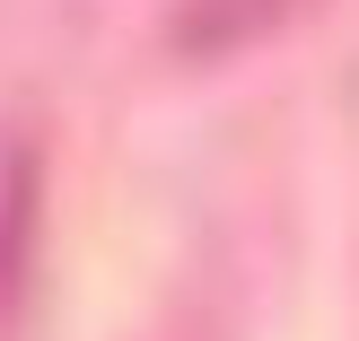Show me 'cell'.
<instances>
[{"label":"cell","mask_w":359,"mask_h":341,"mask_svg":"<svg viewBox=\"0 0 359 341\" xmlns=\"http://www.w3.org/2000/svg\"><path fill=\"white\" fill-rule=\"evenodd\" d=\"M298 0H184L175 9V44L184 53H245V44H263V35L290 18Z\"/></svg>","instance_id":"cell-1"}]
</instances>
